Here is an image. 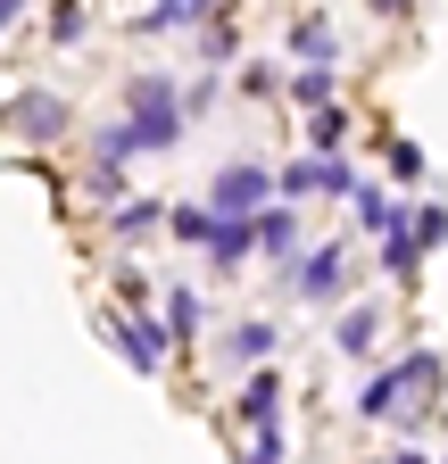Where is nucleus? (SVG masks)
Returning a JSON list of instances; mask_svg holds the SVG:
<instances>
[{
  "mask_svg": "<svg viewBox=\"0 0 448 464\" xmlns=\"http://www.w3.org/2000/svg\"><path fill=\"white\" fill-rule=\"evenodd\" d=\"M92 191H100V199H125V166H108V158H92Z\"/></svg>",
  "mask_w": 448,
  "mask_h": 464,
  "instance_id": "nucleus-23",
  "label": "nucleus"
},
{
  "mask_svg": "<svg viewBox=\"0 0 448 464\" xmlns=\"http://www.w3.org/2000/svg\"><path fill=\"white\" fill-rule=\"evenodd\" d=\"M224 9H233V0H150V9H141V34H183V25H208Z\"/></svg>",
  "mask_w": 448,
  "mask_h": 464,
  "instance_id": "nucleus-8",
  "label": "nucleus"
},
{
  "mask_svg": "<svg viewBox=\"0 0 448 464\" xmlns=\"http://www.w3.org/2000/svg\"><path fill=\"white\" fill-rule=\"evenodd\" d=\"M208 58H216V67L233 58V25H224V17H208Z\"/></svg>",
  "mask_w": 448,
  "mask_h": 464,
  "instance_id": "nucleus-25",
  "label": "nucleus"
},
{
  "mask_svg": "<svg viewBox=\"0 0 448 464\" xmlns=\"http://www.w3.org/2000/svg\"><path fill=\"white\" fill-rule=\"evenodd\" d=\"M258 249H266V241H258V216H216V241H208V266H216V274H241Z\"/></svg>",
  "mask_w": 448,
  "mask_h": 464,
  "instance_id": "nucleus-6",
  "label": "nucleus"
},
{
  "mask_svg": "<svg viewBox=\"0 0 448 464\" xmlns=\"http://www.w3.org/2000/svg\"><path fill=\"white\" fill-rule=\"evenodd\" d=\"M166 232H175V241H200V249H208V241H216V208H208V199H200V208H166Z\"/></svg>",
  "mask_w": 448,
  "mask_h": 464,
  "instance_id": "nucleus-15",
  "label": "nucleus"
},
{
  "mask_svg": "<svg viewBox=\"0 0 448 464\" xmlns=\"http://www.w3.org/2000/svg\"><path fill=\"white\" fill-rule=\"evenodd\" d=\"M341 282H349V249L341 241H324L307 266H291V290H299V299L307 307H324V299H341Z\"/></svg>",
  "mask_w": 448,
  "mask_h": 464,
  "instance_id": "nucleus-4",
  "label": "nucleus"
},
{
  "mask_svg": "<svg viewBox=\"0 0 448 464\" xmlns=\"http://www.w3.org/2000/svg\"><path fill=\"white\" fill-rule=\"evenodd\" d=\"M224 357H233V365H266L274 357V324H233V332H224Z\"/></svg>",
  "mask_w": 448,
  "mask_h": 464,
  "instance_id": "nucleus-11",
  "label": "nucleus"
},
{
  "mask_svg": "<svg viewBox=\"0 0 448 464\" xmlns=\"http://www.w3.org/2000/svg\"><path fill=\"white\" fill-rule=\"evenodd\" d=\"M432 373H440V348H415V357H399L390 373H374V382L357 390V415H365V423H390V415L407 406V390H424Z\"/></svg>",
  "mask_w": 448,
  "mask_h": 464,
  "instance_id": "nucleus-1",
  "label": "nucleus"
},
{
  "mask_svg": "<svg viewBox=\"0 0 448 464\" xmlns=\"http://www.w3.org/2000/svg\"><path fill=\"white\" fill-rule=\"evenodd\" d=\"M390 464H432V456H424V448H399V456H390Z\"/></svg>",
  "mask_w": 448,
  "mask_h": 464,
  "instance_id": "nucleus-28",
  "label": "nucleus"
},
{
  "mask_svg": "<svg viewBox=\"0 0 448 464\" xmlns=\"http://www.w3.org/2000/svg\"><path fill=\"white\" fill-rule=\"evenodd\" d=\"M274 406H283V382L258 365V373L241 382V423H249V431H258V423H274Z\"/></svg>",
  "mask_w": 448,
  "mask_h": 464,
  "instance_id": "nucleus-10",
  "label": "nucleus"
},
{
  "mask_svg": "<svg viewBox=\"0 0 448 464\" xmlns=\"http://www.w3.org/2000/svg\"><path fill=\"white\" fill-rule=\"evenodd\" d=\"M307 141H316V150H341V141H349V116H341V108H307Z\"/></svg>",
  "mask_w": 448,
  "mask_h": 464,
  "instance_id": "nucleus-19",
  "label": "nucleus"
},
{
  "mask_svg": "<svg viewBox=\"0 0 448 464\" xmlns=\"http://www.w3.org/2000/svg\"><path fill=\"white\" fill-rule=\"evenodd\" d=\"M150 100H183V92H175V75H133L125 108H150Z\"/></svg>",
  "mask_w": 448,
  "mask_h": 464,
  "instance_id": "nucleus-22",
  "label": "nucleus"
},
{
  "mask_svg": "<svg viewBox=\"0 0 448 464\" xmlns=\"http://www.w3.org/2000/svg\"><path fill=\"white\" fill-rule=\"evenodd\" d=\"M166 332H175V340H191V332H200V290H191V282L166 290Z\"/></svg>",
  "mask_w": 448,
  "mask_h": 464,
  "instance_id": "nucleus-16",
  "label": "nucleus"
},
{
  "mask_svg": "<svg viewBox=\"0 0 448 464\" xmlns=\"http://www.w3.org/2000/svg\"><path fill=\"white\" fill-rule=\"evenodd\" d=\"M241 464H274V456H258V448H249V456H241Z\"/></svg>",
  "mask_w": 448,
  "mask_h": 464,
  "instance_id": "nucleus-30",
  "label": "nucleus"
},
{
  "mask_svg": "<svg viewBox=\"0 0 448 464\" xmlns=\"http://www.w3.org/2000/svg\"><path fill=\"white\" fill-rule=\"evenodd\" d=\"M349 199H357V224H365V232H382L390 216H399V208H390V199H382V183H357Z\"/></svg>",
  "mask_w": 448,
  "mask_h": 464,
  "instance_id": "nucleus-21",
  "label": "nucleus"
},
{
  "mask_svg": "<svg viewBox=\"0 0 448 464\" xmlns=\"http://www.w3.org/2000/svg\"><path fill=\"white\" fill-rule=\"evenodd\" d=\"M374 332H382V307H349L341 324H332V340H341V357H365V348H374Z\"/></svg>",
  "mask_w": 448,
  "mask_h": 464,
  "instance_id": "nucleus-12",
  "label": "nucleus"
},
{
  "mask_svg": "<svg viewBox=\"0 0 448 464\" xmlns=\"http://www.w3.org/2000/svg\"><path fill=\"white\" fill-rule=\"evenodd\" d=\"M424 266V224L415 216H390L382 224V274H415Z\"/></svg>",
  "mask_w": 448,
  "mask_h": 464,
  "instance_id": "nucleus-9",
  "label": "nucleus"
},
{
  "mask_svg": "<svg viewBox=\"0 0 448 464\" xmlns=\"http://www.w3.org/2000/svg\"><path fill=\"white\" fill-rule=\"evenodd\" d=\"M258 241H266V257H291V249H299L291 208H258Z\"/></svg>",
  "mask_w": 448,
  "mask_h": 464,
  "instance_id": "nucleus-14",
  "label": "nucleus"
},
{
  "mask_svg": "<svg viewBox=\"0 0 448 464\" xmlns=\"http://www.w3.org/2000/svg\"><path fill=\"white\" fill-rule=\"evenodd\" d=\"M365 9H374V17H407L415 0H365Z\"/></svg>",
  "mask_w": 448,
  "mask_h": 464,
  "instance_id": "nucleus-27",
  "label": "nucleus"
},
{
  "mask_svg": "<svg viewBox=\"0 0 448 464\" xmlns=\"http://www.w3.org/2000/svg\"><path fill=\"white\" fill-rule=\"evenodd\" d=\"M9 133H17V141H59V133H67V100H59V92H25V100L9 108Z\"/></svg>",
  "mask_w": 448,
  "mask_h": 464,
  "instance_id": "nucleus-5",
  "label": "nucleus"
},
{
  "mask_svg": "<svg viewBox=\"0 0 448 464\" xmlns=\"http://www.w3.org/2000/svg\"><path fill=\"white\" fill-rule=\"evenodd\" d=\"M266 199H274V174H266V166H249V158L216 166V183H208V208H216V216H258Z\"/></svg>",
  "mask_w": 448,
  "mask_h": 464,
  "instance_id": "nucleus-2",
  "label": "nucleus"
},
{
  "mask_svg": "<svg viewBox=\"0 0 448 464\" xmlns=\"http://www.w3.org/2000/svg\"><path fill=\"white\" fill-rule=\"evenodd\" d=\"M17 9H25V0H0V25H9V17H17Z\"/></svg>",
  "mask_w": 448,
  "mask_h": 464,
  "instance_id": "nucleus-29",
  "label": "nucleus"
},
{
  "mask_svg": "<svg viewBox=\"0 0 448 464\" xmlns=\"http://www.w3.org/2000/svg\"><path fill=\"white\" fill-rule=\"evenodd\" d=\"M108 166H125V158H141V133H133V116H125V125H100V141H92Z\"/></svg>",
  "mask_w": 448,
  "mask_h": 464,
  "instance_id": "nucleus-17",
  "label": "nucleus"
},
{
  "mask_svg": "<svg viewBox=\"0 0 448 464\" xmlns=\"http://www.w3.org/2000/svg\"><path fill=\"white\" fill-rule=\"evenodd\" d=\"M291 100L299 108H332V67H299L291 75Z\"/></svg>",
  "mask_w": 448,
  "mask_h": 464,
  "instance_id": "nucleus-20",
  "label": "nucleus"
},
{
  "mask_svg": "<svg viewBox=\"0 0 448 464\" xmlns=\"http://www.w3.org/2000/svg\"><path fill=\"white\" fill-rule=\"evenodd\" d=\"M291 58H299V67H332V25L324 17H299L291 25Z\"/></svg>",
  "mask_w": 448,
  "mask_h": 464,
  "instance_id": "nucleus-13",
  "label": "nucleus"
},
{
  "mask_svg": "<svg viewBox=\"0 0 448 464\" xmlns=\"http://www.w3.org/2000/svg\"><path fill=\"white\" fill-rule=\"evenodd\" d=\"M324 191H357L349 158H332V150H316V158H299V166L274 174V199H324Z\"/></svg>",
  "mask_w": 448,
  "mask_h": 464,
  "instance_id": "nucleus-3",
  "label": "nucleus"
},
{
  "mask_svg": "<svg viewBox=\"0 0 448 464\" xmlns=\"http://www.w3.org/2000/svg\"><path fill=\"white\" fill-rule=\"evenodd\" d=\"M150 224H166L158 199H117V241H133V232H150Z\"/></svg>",
  "mask_w": 448,
  "mask_h": 464,
  "instance_id": "nucleus-18",
  "label": "nucleus"
},
{
  "mask_svg": "<svg viewBox=\"0 0 448 464\" xmlns=\"http://www.w3.org/2000/svg\"><path fill=\"white\" fill-rule=\"evenodd\" d=\"M108 340H117L141 373H158V365H166V324H150V315H108Z\"/></svg>",
  "mask_w": 448,
  "mask_h": 464,
  "instance_id": "nucleus-7",
  "label": "nucleus"
},
{
  "mask_svg": "<svg viewBox=\"0 0 448 464\" xmlns=\"http://www.w3.org/2000/svg\"><path fill=\"white\" fill-rule=\"evenodd\" d=\"M390 174H399V183H415V174H424V150H415V141H390Z\"/></svg>",
  "mask_w": 448,
  "mask_h": 464,
  "instance_id": "nucleus-24",
  "label": "nucleus"
},
{
  "mask_svg": "<svg viewBox=\"0 0 448 464\" xmlns=\"http://www.w3.org/2000/svg\"><path fill=\"white\" fill-rule=\"evenodd\" d=\"M440 464H448V456H440Z\"/></svg>",
  "mask_w": 448,
  "mask_h": 464,
  "instance_id": "nucleus-31",
  "label": "nucleus"
},
{
  "mask_svg": "<svg viewBox=\"0 0 448 464\" xmlns=\"http://www.w3.org/2000/svg\"><path fill=\"white\" fill-rule=\"evenodd\" d=\"M415 224H424V249H440V241H448V208H424Z\"/></svg>",
  "mask_w": 448,
  "mask_h": 464,
  "instance_id": "nucleus-26",
  "label": "nucleus"
}]
</instances>
